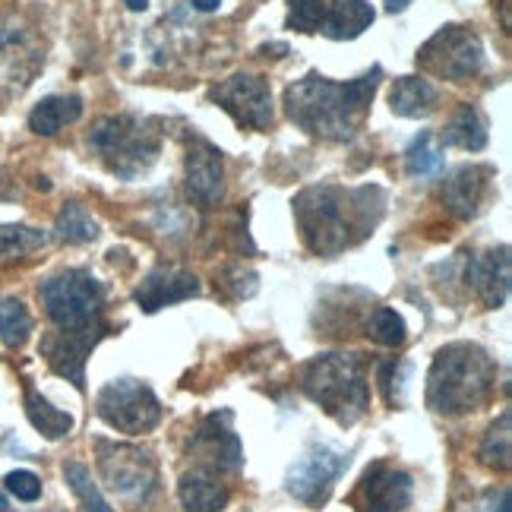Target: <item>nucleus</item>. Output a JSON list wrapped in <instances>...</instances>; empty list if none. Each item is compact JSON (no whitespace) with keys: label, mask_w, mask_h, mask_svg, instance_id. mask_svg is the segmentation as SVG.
<instances>
[{"label":"nucleus","mask_w":512,"mask_h":512,"mask_svg":"<svg viewBox=\"0 0 512 512\" xmlns=\"http://www.w3.org/2000/svg\"><path fill=\"white\" fill-rule=\"evenodd\" d=\"M294 222L310 253L339 256L348 247L367 241L386 212L383 187H339L317 184L294 196Z\"/></svg>","instance_id":"nucleus-1"},{"label":"nucleus","mask_w":512,"mask_h":512,"mask_svg":"<svg viewBox=\"0 0 512 512\" xmlns=\"http://www.w3.org/2000/svg\"><path fill=\"white\" fill-rule=\"evenodd\" d=\"M380 80L383 67H373L351 83H336L323 73H307L304 80L285 89V114L313 140L348 143L358 136Z\"/></svg>","instance_id":"nucleus-2"},{"label":"nucleus","mask_w":512,"mask_h":512,"mask_svg":"<svg viewBox=\"0 0 512 512\" xmlns=\"http://www.w3.org/2000/svg\"><path fill=\"white\" fill-rule=\"evenodd\" d=\"M497 386V361L481 345L452 342L437 351L427 377V405L437 415H468L478 411Z\"/></svg>","instance_id":"nucleus-3"},{"label":"nucleus","mask_w":512,"mask_h":512,"mask_svg":"<svg viewBox=\"0 0 512 512\" xmlns=\"http://www.w3.org/2000/svg\"><path fill=\"white\" fill-rule=\"evenodd\" d=\"M301 389L342 427L358 424L370 408V383L358 354L336 351L313 358L301 373Z\"/></svg>","instance_id":"nucleus-4"},{"label":"nucleus","mask_w":512,"mask_h":512,"mask_svg":"<svg viewBox=\"0 0 512 512\" xmlns=\"http://www.w3.org/2000/svg\"><path fill=\"white\" fill-rule=\"evenodd\" d=\"M89 149L121 181H136V177L146 174L159 162L162 130L149 117H136V114L102 117L89 133Z\"/></svg>","instance_id":"nucleus-5"},{"label":"nucleus","mask_w":512,"mask_h":512,"mask_svg":"<svg viewBox=\"0 0 512 512\" xmlns=\"http://www.w3.org/2000/svg\"><path fill=\"white\" fill-rule=\"evenodd\" d=\"M45 317L57 332H111L105 320V285L89 269H64L38 288Z\"/></svg>","instance_id":"nucleus-6"},{"label":"nucleus","mask_w":512,"mask_h":512,"mask_svg":"<svg viewBox=\"0 0 512 512\" xmlns=\"http://www.w3.org/2000/svg\"><path fill=\"white\" fill-rule=\"evenodd\" d=\"M95 465L98 475L130 506H143L152 500L155 487H159V468L146 449L130 446V443H114V440H98L95 443Z\"/></svg>","instance_id":"nucleus-7"},{"label":"nucleus","mask_w":512,"mask_h":512,"mask_svg":"<svg viewBox=\"0 0 512 512\" xmlns=\"http://www.w3.org/2000/svg\"><path fill=\"white\" fill-rule=\"evenodd\" d=\"M45 67V45L26 13H0V95H19Z\"/></svg>","instance_id":"nucleus-8"},{"label":"nucleus","mask_w":512,"mask_h":512,"mask_svg":"<svg viewBox=\"0 0 512 512\" xmlns=\"http://www.w3.org/2000/svg\"><path fill=\"white\" fill-rule=\"evenodd\" d=\"M418 67L437 80L468 83L484 70V45L475 29L449 23L418 48Z\"/></svg>","instance_id":"nucleus-9"},{"label":"nucleus","mask_w":512,"mask_h":512,"mask_svg":"<svg viewBox=\"0 0 512 512\" xmlns=\"http://www.w3.org/2000/svg\"><path fill=\"white\" fill-rule=\"evenodd\" d=\"M95 411L108 427L121 433H149L152 427H159L162 421V402L152 392L149 383L121 377L102 386V392L95 396Z\"/></svg>","instance_id":"nucleus-10"},{"label":"nucleus","mask_w":512,"mask_h":512,"mask_svg":"<svg viewBox=\"0 0 512 512\" xmlns=\"http://www.w3.org/2000/svg\"><path fill=\"white\" fill-rule=\"evenodd\" d=\"M348 468V452L329 443H310L304 456L288 468L285 490L304 506H323L332 494L336 481Z\"/></svg>","instance_id":"nucleus-11"},{"label":"nucleus","mask_w":512,"mask_h":512,"mask_svg":"<svg viewBox=\"0 0 512 512\" xmlns=\"http://www.w3.org/2000/svg\"><path fill=\"white\" fill-rule=\"evenodd\" d=\"M209 102L231 114V121L244 130H269L275 121L272 89L263 76L253 73H234L228 80L215 83L209 89Z\"/></svg>","instance_id":"nucleus-12"},{"label":"nucleus","mask_w":512,"mask_h":512,"mask_svg":"<svg viewBox=\"0 0 512 512\" xmlns=\"http://www.w3.org/2000/svg\"><path fill=\"white\" fill-rule=\"evenodd\" d=\"M184 187L187 196L200 206H219L225 193V155L200 133H187V155H184Z\"/></svg>","instance_id":"nucleus-13"},{"label":"nucleus","mask_w":512,"mask_h":512,"mask_svg":"<svg viewBox=\"0 0 512 512\" xmlns=\"http://www.w3.org/2000/svg\"><path fill=\"white\" fill-rule=\"evenodd\" d=\"M193 452L200 456L203 475H234L244 465V446L238 440V433L231 430V411H219V415H209L200 430L193 437Z\"/></svg>","instance_id":"nucleus-14"},{"label":"nucleus","mask_w":512,"mask_h":512,"mask_svg":"<svg viewBox=\"0 0 512 512\" xmlns=\"http://www.w3.org/2000/svg\"><path fill=\"white\" fill-rule=\"evenodd\" d=\"M411 500H415V481L386 462H373L351 497L358 512H405Z\"/></svg>","instance_id":"nucleus-15"},{"label":"nucleus","mask_w":512,"mask_h":512,"mask_svg":"<svg viewBox=\"0 0 512 512\" xmlns=\"http://www.w3.org/2000/svg\"><path fill=\"white\" fill-rule=\"evenodd\" d=\"M108 332H48L42 339V358L48 361V367L64 377L67 383H73L76 389H86V358L92 354V348L102 342Z\"/></svg>","instance_id":"nucleus-16"},{"label":"nucleus","mask_w":512,"mask_h":512,"mask_svg":"<svg viewBox=\"0 0 512 512\" xmlns=\"http://www.w3.org/2000/svg\"><path fill=\"white\" fill-rule=\"evenodd\" d=\"M494 177H497V171L490 165H462L449 177H443L440 200L456 219L468 222L484 209L490 187H494Z\"/></svg>","instance_id":"nucleus-17"},{"label":"nucleus","mask_w":512,"mask_h":512,"mask_svg":"<svg viewBox=\"0 0 512 512\" xmlns=\"http://www.w3.org/2000/svg\"><path fill=\"white\" fill-rule=\"evenodd\" d=\"M200 294V282L193 272H184L177 266H155L146 279L136 285L133 301L140 304L143 313H159L168 304H181Z\"/></svg>","instance_id":"nucleus-18"},{"label":"nucleus","mask_w":512,"mask_h":512,"mask_svg":"<svg viewBox=\"0 0 512 512\" xmlns=\"http://www.w3.org/2000/svg\"><path fill=\"white\" fill-rule=\"evenodd\" d=\"M509 263V247L503 244L497 250L471 256L465 266V282L487 310L503 307L509 298Z\"/></svg>","instance_id":"nucleus-19"},{"label":"nucleus","mask_w":512,"mask_h":512,"mask_svg":"<svg viewBox=\"0 0 512 512\" xmlns=\"http://www.w3.org/2000/svg\"><path fill=\"white\" fill-rule=\"evenodd\" d=\"M373 19H377V13H373L367 0H332V4H326L320 32L332 38V42H351V38L370 29Z\"/></svg>","instance_id":"nucleus-20"},{"label":"nucleus","mask_w":512,"mask_h":512,"mask_svg":"<svg viewBox=\"0 0 512 512\" xmlns=\"http://www.w3.org/2000/svg\"><path fill=\"white\" fill-rule=\"evenodd\" d=\"M490 140L487 133V117L481 114L478 105H459L456 114L449 117L443 133H440V143L449 149H465V152H481Z\"/></svg>","instance_id":"nucleus-21"},{"label":"nucleus","mask_w":512,"mask_h":512,"mask_svg":"<svg viewBox=\"0 0 512 512\" xmlns=\"http://www.w3.org/2000/svg\"><path fill=\"white\" fill-rule=\"evenodd\" d=\"M440 105V92L421 76H399L389 89V108L399 117H427Z\"/></svg>","instance_id":"nucleus-22"},{"label":"nucleus","mask_w":512,"mask_h":512,"mask_svg":"<svg viewBox=\"0 0 512 512\" xmlns=\"http://www.w3.org/2000/svg\"><path fill=\"white\" fill-rule=\"evenodd\" d=\"M83 117V98L80 95H48L42 98L29 114V130L35 136H54L67 124H76Z\"/></svg>","instance_id":"nucleus-23"},{"label":"nucleus","mask_w":512,"mask_h":512,"mask_svg":"<svg viewBox=\"0 0 512 512\" xmlns=\"http://www.w3.org/2000/svg\"><path fill=\"white\" fill-rule=\"evenodd\" d=\"M177 497H181V506L187 512H222L231 503V490L219 478L193 471L177 484Z\"/></svg>","instance_id":"nucleus-24"},{"label":"nucleus","mask_w":512,"mask_h":512,"mask_svg":"<svg viewBox=\"0 0 512 512\" xmlns=\"http://www.w3.org/2000/svg\"><path fill=\"white\" fill-rule=\"evenodd\" d=\"M26 418L45 440H61L73 430V415L54 408L35 386H26Z\"/></svg>","instance_id":"nucleus-25"},{"label":"nucleus","mask_w":512,"mask_h":512,"mask_svg":"<svg viewBox=\"0 0 512 512\" xmlns=\"http://www.w3.org/2000/svg\"><path fill=\"white\" fill-rule=\"evenodd\" d=\"M54 234L61 244L70 247H80L98 238V222L92 219V212L80 203H67L61 212H57V222H54Z\"/></svg>","instance_id":"nucleus-26"},{"label":"nucleus","mask_w":512,"mask_h":512,"mask_svg":"<svg viewBox=\"0 0 512 512\" xmlns=\"http://www.w3.org/2000/svg\"><path fill=\"white\" fill-rule=\"evenodd\" d=\"M512 411H503V415L490 424L487 437L478 449V459L487 465V468H497V471H509V459H512Z\"/></svg>","instance_id":"nucleus-27"},{"label":"nucleus","mask_w":512,"mask_h":512,"mask_svg":"<svg viewBox=\"0 0 512 512\" xmlns=\"http://www.w3.org/2000/svg\"><path fill=\"white\" fill-rule=\"evenodd\" d=\"M446 165L443 149L437 146L430 130H421V136H415V143L405 149V168L411 177H433L440 174Z\"/></svg>","instance_id":"nucleus-28"},{"label":"nucleus","mask_w":512,"mask_h":512,"mask_svg":"<svg viewBox=\"0 0 512 512\" xmlns=\"http://www.w3.org/2000/svg\"><path fill=\"white\" fill-rule=\"evenodd\" d=\"M32 313L26 310L23 301L7 298L0 301V342L7 348H23L32 336Z\"/></svg>","instance_id":"nucleus-29"},{"label":"nucleus","mask_w":512,"mask_h":512,"mask_svg":"<svg viewBox=\"0 0 512 512\" xmlns=\"http://www.w3.org/2000/svg\"><path fill=\"white\" fill-rule=\"evenodd\" d=\"M64 478L70 484V490L76 494V500H80L83 512H114L108 506V500L102 497V490H98V484L92 481V471L80 462H67L64 465Z\"/></svg>","instance_id":"nucleus-30"},{"label":"nucleus","mask_w":512,"mask_h":512,"mask_svg":"<svg viewBox=\"0 0 512 512\" xmlns=\"http://www.w3.org/2000/svg\"><path fill=\"white\" fill-rule=\"evenodd\" d=\"M48 244V234L26 225H0V256L4 260H19L32 250H42Z\"/></svg>","instance_id":"nucleus-31"},{"label":"nucleus","mask_w":512,"mask_h":512,"mask_svg":"<svg viewBox=\"0 0 512 512\" xmlns=\"http://www.w3.org/2000/svg\"><path fill=\"white\" fill-rule=\"evenodd\" d=\"M405 332H408L405 320L392 307H377L370 323H367V336L377 345H386V348H399L405 342Z\"/></svg>","instance_id":"nucleus-32"},{"label":"nucleus","mask_w":512,"mask_h":512,"mask_svg":"<svg viewBox=\"0 0 512 512\" xmlns=\"http://www.w3.org/2000/svg\"><path fill=\"white\" fill-rule=\"evenodd\" d=\"M323 16H326L323 0H291L288 4V29L301 32V35H313V32L323 29Z\"/></svg>","instance_id":"nucleus-33"},{"label":"nucleus","mask_w":512,"mask_h":512,"mask_svg":"<svg viewBox=\"0 0 512 512\" xmlns=\"http://www.w3.org/2000/svg\"><path fill=\"white\" fill-rule=\"evenodd\" d=\"M411 364L408 361H386L377 367V377H380V386H383V399L386 405H402V392H405V377H408Z\"/></svg>","instance_id":"nucleus-34"},{"label":"nucleus","mask_w":512,"mask_h":512,"mask_svg":"<svg viewBox=\"0 0 512 512\" xmlns=\"http://www.w3.org/2000/svg\"><path fill=\"white\" fill-rule=\"evenodd\" d=\"M4 487L10 490V494L16 500H23V503H35L38 497H42V478L32 475V471H10V475L4 478Z\"/></svg>","instance_id":"nucleus-35"},{"label":"nucleus","mask_w":512,"mask_h":512,"mask_svg":"<svg viewBox=\"0 0 512 512\" xmlns=\"http://www.w3.org/2000/svg\"><path fill=\"white\" fill-rule=\"evenodd\" d=\"M222 275H228V279H234V288H231V294L234 298H253L256 294V272H250V269H244V266H231V269H225Z\"/></svg>","instance_id":"nucleus-36"},{"label":"nucleus","mask_w":512,"mask_h":512,"mask_svg":"<svg viewBox=\"0 0 512 512\" xmlns=\"http://www.w3.org/2000/svg\"><path fill=\"white\" fill-rule=\"evenodd\" d=\"M484 512H509V487H500V490H490L481 503Z\"/></svg>","instance_id":"nucleus-37"},{"label":"nucleus","mask_w":512,"mask_h":512,"mask_svg":"<svg viewBox=\"0 0 512 512\" xmlns=\"http://www.w3.org/2000/svg\"><path fill=\"white\" fill-rule=\"evenodd\" d=\"M260 54L263 57H285L288 54V45H263Z\"/></svg>","instance_id":"nucleus-38"},{"label":"nucleus","mask_w":512,"mask_h":512,"mask_svg":"<svg viewBox=\"0 0 512 512\" xmlns=\"http://www.w3.org/2000/svg\"><path fill=\"white\" fill-rule=\"evenodd\" d=\"M193 7H196V10H203V13H212V10H219V7H222V0H193Z\"/></svg>","instance_id":"nucleus-39"},{"label":"nucleus","mask_w":512,"mask_h":512,"mask_svg":"<svg viewBox=\"0 0 512 512\" xmlns=\"http://www.w3.org/2000/svg\"><path fill=\"white\" fill-rule=\"evenodd\" d=\"M411 4V0H386V10L389 13H399V10H405Z\"/></svg>","instance_id":"nucleus-40"},{"label":"nucleus","mask_w":512,"mask_h":512,"mask_svg":"<svg viewBox=\"0 0 512 512\" xmlns=\"http://www.w3.org/2000/svg\"><path fill=\"white\" fill-rule=\"evenodd\" d=\"M124 4H127L133 13H143V10L149 7V0H124Z\"/></svg>","instance_id":"nucleus-41"},{"label":"nucleus","mask_w":512,"mask_h":512,"mask_svg":"<svg viewBox=\"0 0 512 512\" xmlns=\"http://www.w3.org/2000/svg\"><path fill=\"white\" fill-rule=\"evenodd\" d=\"M500 10H503V32H509V0H500Z\"/></svg>","instance_id":"nucleus-42"}]
</instances>
